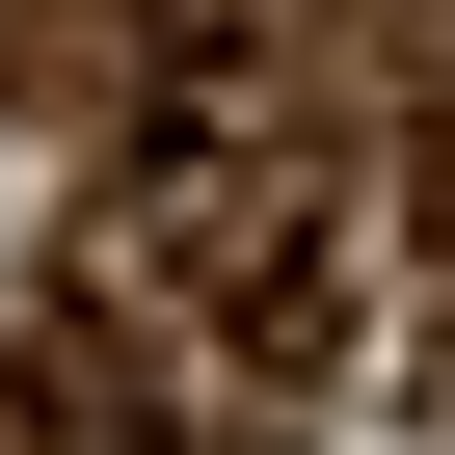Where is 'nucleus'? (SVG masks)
<instances>
[{
  "instance_id": "f257e3e1",
  "label": "nucleus",
  "mask_w": 455,
  "mask_h": 455,
  "mask_svg": "<svg viewBox=\"0 0 455 455\" xmlns=\"http://www.w3.org/2000/svg\"><path fill=\"white\" fill-rule=\"evenodd\" d=\"M108 268H161V295H214L242 348H322V188H295V161H161Z\"/></svg>"
}]
</instances>
